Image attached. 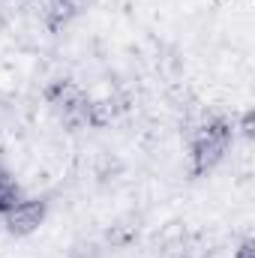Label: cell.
<instances>
[{
    "mask_svg": "<svg viewBox=\"0 0 255 258\" xmlns=\"http://www.w3.org/2000/svg\"><path fill=\"white\" fill-rule=\"evenodd\" d=\"M234 144V126L222 117L207 120L204 126L189 132V174L201 177L210 174L213 168L222 165V159L228 156V147Z\"/></svg>",
    "mask_w": 255,
    "mask_h": 258,
    "instance_id": "cell-1",
    "label": "cell"
},
{
    "mask_svg": "<svg viewBox=\"0 0 255 258\" xmlns=\"http://www.w3.org/2000/svg\"><path fill=\"white\" fill-rule=\"evenodd\" d=\"M48 216V201L33 195V198H18L12 207H6L0 213L3 228L9 231V237H30L45 225Z\"/></svg>",
    "mask_w": 255,
    "mask_h": 258,
    "instance_id": "cell-2",
    "label": "cell"
},
{
    "mask_svg": "<svg viewBox=\"0 0 255 258\" xmlns=\"http://www.w3.org/2000/svg\"><path fill=\"white\" fill-rule=\"evenodd\" d=\"M231 258H255V249H252V240L243 237L237 249H231Z\"/></svg>",
    "mask_w": 255,
    "mask_h": 258,
    "instance_id": "cell-3",
    "label": "cell"
}]
</instances>
